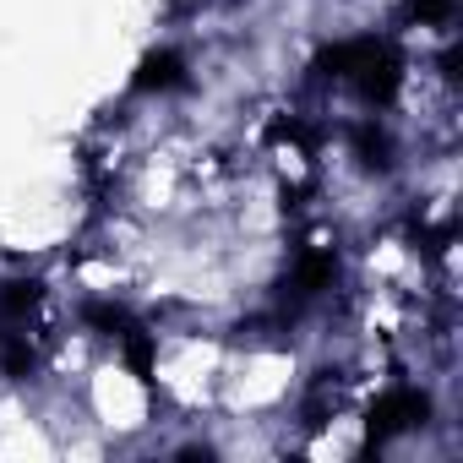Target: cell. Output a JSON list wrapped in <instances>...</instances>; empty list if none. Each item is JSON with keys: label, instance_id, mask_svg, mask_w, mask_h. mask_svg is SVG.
I'll list each match as a JSON object with an SVG mask.
<instances>
[{"label": "cell", "instance_id": "cell-1", "mask_svg": "<svg viewBox=\"0 0 463 463\" xmlns=\"http://www.w3.org/2000/svg\"><path fill=\"white\" fill-rule=\"evenodd\" d=\"M39 284H6V295H0V360H6L12 376L33 371L39 360Z\"/></svg>", "mask_w": 463, "mask_h": 463}, {"label": "cell", "instance_id": "cell-5", "mask_svg": "<svg viewBox=\"0 0 463 463\" xmlns=\"http://www.w3.org/2000/svg\"><path fill=\"white\" fill-rule=\"evenodd\" d=\"M409 12L420 23H441V17H452V0H409Z\"/></svg>", "mask_w": 463, "mask_h": 463}, {"label": "cell", "instance_id": "cell-4", "mask_svg": "<svg viewBox=\"0 0 463 463\" xmlns=\"http://www.w3.org/2000/svg\"><path fill=\"white\" fill-rule=\"evenodd\" d=\"M180 82V61L175 55H153L147 71H142V88H175Z\"/></svg>", "mask_w": 463, "mask_h": 463}, {"label": "cell", "instance_id": "cell-2", "mask_svg": "<svg viewBox=\"0 0 463 463\" xmlns=\"http://www.w3.org/2000/svg\"><path fill=\"white\" fill-rule=\"evenodd\" d=\"M327 77L338 82H354L371 104H387L392 88H398V55L376 39H354V44H338L327 55Z\"/></svg>", "mask_w": 463, "mask_h": 463}, {"label": "cell", "instance_id": "cell-3", "mask_svg": "<svg viewBox=\"0 0 463 463\" xmlns=\"http://www.w3.org/2000/svg\"><path fill=\"white\" fill-rule=\"evenodd\" d=\"M414 420H425V398L420 392H387L376 403V414H371V441H387V436H398Z\"/></svg>", "mask_w": 463, "mask_h": 463}]
</instances>
